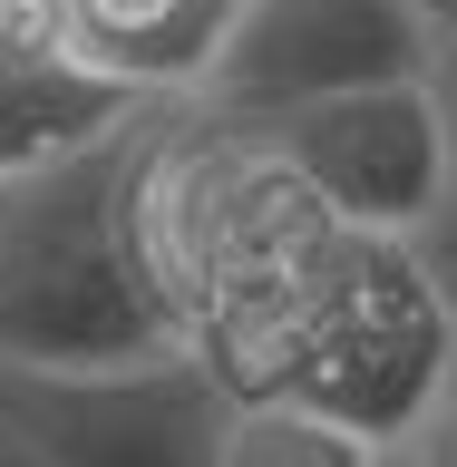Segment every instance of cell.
Masks as SVG:
<instances>
[{
  "label": "cell",
  "mask_w": 457,
  "mask_h": 467,
  "mask_svg": "<svg viewBox=\"0 0 457 467\" xmlns=\"http://www.w3.org/2000/svg\"><path fill=\"white\" fill-rule=\"evenodd\" d=\"M146 98L98 78L49 0H0V185L39 166H68L88 146H108L117 127H137Z\"/></svg>",
  "instance_id": "52a82bcc"
},
{
  "label": "cell",
  "mask_w": 457,
  "mask_h": 467,
  "mask_svg": "<svg viewBox=\"0 0 457 467\" xmlns=\"http://www.w3.org/2000/svg\"><path fill=\"white\" fill-rule=\"evenodd\" d=\"M389 467H457V389L400 438V448H389Z\"/></svg>",
  "instance_id": "30bf717a"
},
{
  "label": "cell",
  "mask_w": 457,
  "mask_h": 467,
  "mask_svg": "<svg viewBox=\"0 0 457 467\" xmlns=\"http://www.w3.org/2000/svg\"><path fill=\"white\" fill-rule=\"evenodd\" d=\"M331 214L263 127H234L214 108H166L146 156V254L175 302L185 350H224L302 263L331 244Z\"/></svg>",
  "instance_id": "3957f363"
},
{
  "label": "cell",
  "mask_w": 457,
  "mask_h": 467,
  "mask_svg": "<svg viewBox=\"0 0 457 467\" xmlns=\"http://www.w3.org/2000/svg\"><path fill=\"white\" fill-rule=\"evenodd\" d=\"M68 49L146 108H195L244 0H49Z\"/></svg>",
  "instance_id": "ba28073f"
},
{
  "label": "cell",
  "mask_w": 457,
  "mask_h": 467,
  "mask_svg": "<svg viewBox=\"0 0 457 467\" xmlns=\"http://www.w3.org/2000/svg\"><path fill=\"white\" fill-rule=\"evenodd\" d=\"M0 467H49V448H39V438H29L10 409H0Z\"/></svg>",
  "instance_id": "7c38bea8"
},
{
  "label": "cell",
  "mask_w": 457,
  "mask_h": 467,
  "mask_svg": "<svg viewBox=\"0 0 457 467\" xmlns=\"http://www.w3.org/2000/svg\"><path fill=\"white\" fill-rule=\"evenodd\" d=\"M263 137L283 146V166L321 195V214L341 234L419 244L457 195V137H448V108H438V78L360 88V98L302 108Z\"/></svg>",
  "instance_id": "5b68a950"
},
{
  "label": "cell",
  "mask_w": 457,
  "mask_h": 467,
  "mask_svg": "<svg viewBox=\"0 0 457 467\" xmlns=\"http://www.w3.org/2000/svg\"><path fill=\"white\" fill-rule=\"evenodd\" d=\"M419 254H429V273H438V292H448V321H457V195H448V214H438V224L419 234Z\"/></svg>",
  "instance_id": "8fae6325"
},
{
  "label": "cell",
  "mask_w": 457,
  "mask_h": 467,
  "mask_svg": "<svg viewBox=\"0 0 457 467\" xmlns=\"http://www.w3.org/2000/svg\"><path fill=\"white\" fill-rule=\"evenodd\" d=\"M419 10L438 20V39H457V0H419Z\"/></svg>",
  "instance_id": "5bb4252c"
},
{
  "label": "cell",
  "mask_w": 457,
  "mask_h": 467,
  "mask_svg": "<svg viewBox=\"0 0 457 467\" xmlns=\"http://www.w3.org/2000/svg\"><path fill=\"white\" fill-rule=\"evenodd\" d=\"M0 409L49 467H214L234 400L195 350H166L127 370H0Z\"/></svg>",
  "instance_id": "8992f818"
},
{
  "label": "cell",
  "mask_w": 457,
  "mask_h": 467,
  "mask_svg": "<svg viewBox=\"0 0 457 467\" xmlns=\"http://www.w3.org/2000/svg\"><path fill=\"white\" fill-rule=\"evenodd\" d=\"M214 467H389V448L350 419H321L292 400H234Z\"/></svg>",
  "instance_id": "9c48e42d"
},
{
  "label": "cell",
  "mask_w": 457,
  "mask_h": 467,
  "mask_svg": "<svg viewBox=\"0 0 457 467\" xmlns=\"http://www.w3.org/2000/svg\"><path fill=\"white\" fill-rule=\"evenodd\" d=\"M166 108L68 166L0 185V370H127L185 350L146 254V156Z\"/></svg>",
  "instance_id": "6da1fadb"
},
{
  "label": "cell",
  "mask_w": 457,
  "mask_h": 467,
  "mask_svg": "<svg viewBox=\"0 0 457 467\" xmlns=\"http://www.w3.org/2000/svg\"><path fill=\"white\" fill-rule=\"evenodd\" d=\"M429 78H438V108H448V137H457V39H438V68H429Z\"/></svg>",
  "instance_id": "4fadbf2b"
},
{
  "label": "cell",
  "mask_w": 457,
  "mask_h": 467,
  "mask_svg": "<svg viewBox=\"0 0 457 467\" xmlns=\"http://www.w3.org/2000/svg\"><path fill=\"white\" fill-rule=\"evenodd\" d=\"M429 68H438V20L419 0H244L195 108L234 117V127H283L302 108L400 88Z\"/></svg>",
  "instance_id": "277c9868"
},
{
  "label": "cell",
  "mask_w": 457,
  "mask_h": 467,
  "mask_svg": "<svg viewBox=\"0 0 457 467\" xmlns=\"http://www.w3.org/2000/svg\"><path fill=\"white\" fill-rule=\"evenodd\" d=\"M224 400H292L400 448L457 389V321L419 244L331 234L224 350H204Z\"/></svg>",
  "instance_id": "7a4b0ae2"
}]
</instances>
